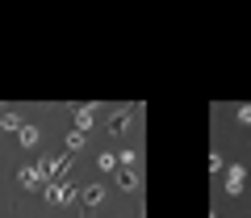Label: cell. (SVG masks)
<instances>
[{
    "label": "cell",
    "instance_id": "11",
    "mask_svg": "<svg viewBox=\"0 0 251 218\" xmlns=\"http://www.w3.org/2000/svg\"><path fill=\"white\" fill-rule=\"evenodd\" d=\"M134 160H138V155H134V151H130V147H126V151H122V155H117V168H134Z\"/></svg>",
    "mask_w": 251,
    "mask_h": 218
},
{
    "label": "cell",
    "instance_id": "3",
    "mask_svg": "<svg viewBox=\"0 0 251 218\" xmlns=\"http://www.w3.org/2000/svg\"><path fill=\"white\" fill-rule=\"evenodd\" d=\"M17 181H21V189H38V185H42V172H38L34 164H25V168L17 172Z\"/></svg>",
    "mask_w": 251,
    "mask_h": 218
},
{
    "label": "cell",
    "instance_id": "8",
    "mask_svg": "<svg viewBox=\"0 0 251 218\" xmlns=\"http://www.w3.org/2000/svg\"><path fill=\"white\" fill-rule=\"evenodd\" d=\"M97 168H100V172H113V168H117V155L113 151H100L97 155Z\"/></svg>",
    "mask_w": 251,
    "mask_h": 218
},
{
    "label": "cell",
    "instance_id": "12",
    "mask_svg": "<svg viewBox=\"0 0 251 218\" xmlns=\"http://www.w3.org/2000/svg\"><path fill=\"white\" fill-rule=\"evenodd\" d=\"M239 122H243V126H251V105H239Z\"/></svg>",
    "mask_w": 251,
    "mask_h": 218
},
{
    "label": "cell",
    "instance_id": "5",
    "mask_svg": "<svg viewBox=\"0 0 251 218\" xmlns=\"http://www.w3.org/2000/svg\"><path fill=\"white\" fill-rule=\"evenodd\" d=\"M100 197H105V189H100V185H88V189H80V201H84V206H88V210L97 206Z\"/></svg>",
    "mask_w": 251,
    "mask_h": 218
},
{
    "label": "cell",
    "instance_id": "10",
    "mask_svg": "<svg viewBox=\"0 0 251 218\" xmlns=\"http://www.w3.org/2000/svg\"><path fill=\"white\" fill-rule=\"evenodd\" d=\"M84 147V130H72V135H67V155H75Z\"/></svg>",
    "mask_w": 251,
    "mask_h": 218
},
{
    "label": "cell",
    "instance_id": "9",
    "mask_svg": "<svg viewBox=\"0 0 251 218\" xmlns=\"http://www.w3.org/2000/svg\"><path fill=\"white\" fill-rule=\"evenodd\" d=\"M25 122L17 118V113H0V130H21Z\"/></svg>",
    "mask_w": 251,
    "mask_h": 218
},
{
    "label": "cell",
    "instance_id": "7",
    "mask_svg": "<svg viewBox=\"0 0 251 218\" xmlns=\"http://www.w3.org/2000/svg\"><path fill=\"white\" fill-rule=\"evenodd\" d=\"M117 185H122V189H138V176L130 172V168H117Z\"/></svg>",
    "mask_w": 251,
    "mask_h": 218
},
{
    "label": "cell",
    "instance_id": "2",
    "mask_svg": "<svg viewBox=\"0 0 251 218\" xmlns=\"http://www.w3.org/2000/svg\"><path fill=\"white\" fill-rule=\"evenodd\" d=\"M243 185H247V168H243V164H234V168H230V176H226V189H230L234 197H239V193H243Z\"/></svg>",
    "mask_w": 251,
    "mask_h": 218
},
{
    "label": "cell",
    "instance_id": "4",
    "mask_svg": "<svg viewBox=\"0 0 251 218\" xmlns=\"http://www.w3.org/2000/svg\"><path fill=\"white\" fill-rule=\"evenodd\" d=\"M92 118H97V105H80L75 109V130H88Z\"/></svg>",
    "mask_w": 251,
    "mask_h": 218
},
{
    "label": "cell",
    "instance_id": "13",
    "mask_svg": "<svg viewBox=\"0 0 251 218\" xmlns=\"http://www.w3.org/2000/svg\"><path fill=\"white\" fill-rule=\"evenodd\" d=\"M80 218H97V214H92V210H88V206H84V210H80Z\"/></svg>",
    "mask_w": 251,
    "mask_h": 218
},
{
    "label": "cell",
    "instance_id": "6",
    "mask_svg": "<svg viewBox=\"0 0 251 218\" xmlns=\"http://www.w3.org/2000/svg\"><path fill=\"white\" fill-rule=\"evenodd\" d=\"M17 135H21V147H38V143H42V135H38V126H29V122H25V126L17 130Z\"/></svg>",
    "mask_w": 251,
    "mask_h": 218
},
{
    "label": "cell",
    "instance_id": "1",
    "mask_svg": "<svg viewBox=\"0 0 251 218\" xmlns=\"http://www.w3.org/2000/svg\"><path fill=\"white\" fill-rule=\"evenodd\" d=\"M134 113H138V105H122L113 118H109V130H113V135H126V130H130V122H134Z\"/></svg>",
    "mask_w": 251,
    "mask_h": 218
}]
</instances>
